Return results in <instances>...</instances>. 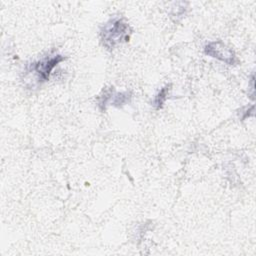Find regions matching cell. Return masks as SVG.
I'll use <instances>...</instances> for the list:
<instances>
[{"instance_id": "obj_4", "label": "cell", "mask_w": 256, "mask_h": 256, "mask_svg": "<svg viewBox=\"0 0 256 256\" xmlns=\"http://www.w3.org/2000/svg\"><path fill=\"white\" fill-rule=\"evenodd\" d=\"M170 87H171L170 84L166 85L163 88H161V90L157 93V95L155 96V98L153 100V106L155 107V109L159 110L163 107V104L165 103V101L167 99V96H168V93L170 91Z\"/></svg>"}, {"instance_id": "obj_2", "label": "cell", "mask_w": 256, "mask_h": 256, "mask_svg": "<svg viewBox=\"0 0 256 256\" xmlns=\"http://www.w3.org/2000/svg\"><path fill=\"white\" fill-rule=\"evenodd\" d=\"M64 59H65L64 56L60 54H55L49 58L47 57L43 60L31 63L27 68V72L34 74L36 76L38 83L48 81L49 76L52 70L54 69V67H56Z\"/></svg>"}, {"instance_id": "obj_3", "label": "cell", "mask_w": 256, "mask_h": 256, "mask_svg": "<svg viewBox=\"0 0 256 256\" xmlns=\"http://www.w3.org/2000/svg\"><path fill=\"white\" fill-rule=\"evenodd\" d=\"M204 51L206 55L216 58L228 65H232L235 63L234 52L221 41L209 42L205 46Z\"/></svg>"}, {"instance_id": "obj_5", "label": "cell", "mask_w": 256, "mask_h": 256, "mask_svg": "<svg viewBox=\"0 0 256 256\" xmlns=\"http://www.w3.org/2000/svg\"><path fill=\"white\" fill-rule=\"evenodd\" d=\"M131 99V93L130 92H123V93H116L113 94L110 100V103L116 107H121L125 104H127Z\"/></svg>"}, {"instance_id": "obj_6", "label": "cell", "mask_w": 256, "mask_h": 256, "mask_svg": "<svg viewBox=\"0 0 256 256\" xmlns=\"http://www.w3.org/2000/svg\"><path fill=\"white\" fill-rule=\"evenodd\" d=\"M113 87H110V88H106L103 90L102 92V95H100L98 97V106L100 108V110L103 112L106 110V105L108 103H110V100H111V97L113 95Z\"/></svg>"}, {"instance_id": "obj_1", "label": "cell", "mask_w": 256, "mask_h": 256, "mask_svg": "<svg viewBox=\"0 0 256 256\" xmlns=\"http://www.w3.org/2000/svg\"><path fill=\"white\" fill-rule=\"evenodd\" d=\"M130 32V26L123 18L114 17L101 28L100 37L102 44L108 49H113L117 45L129 41Z\"/></svg>"}]
</instances>
